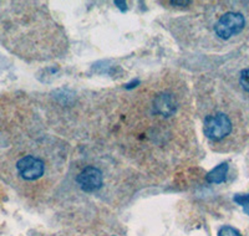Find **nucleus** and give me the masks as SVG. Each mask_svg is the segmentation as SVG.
Segmentation results:
<instances>
[{"instance_id":"nucleus-10","label":"nucleus","mask_w":249,"mask_h":236,"mask_svg":"<svg viewBox=\"0 0 249 236\" xmlns=\"http://www.w3.org/2000/svg\"><path fill=\"white\" fill-rule=\"evenodd\" d=\"M171 4L172 5H188V4H191V1H171Z\"/></svg>"},{"instance_id":"nucleus-4","label":"nucleus","mask_w":249,"mask_h":236,"mask_svg":"<svg viewBox=\"0 0 249 236\" xmlns=\"http://www.w3.org/2000/svg\"><path fill=\"white\" fill-rule=\"evenodd\" d=\"M77 184L84 191H96L102 186V173L100 169L95 167H88L77 175Z\"/></svg>"},{"instance_id":"nucleus-6","label":"nucleus","mask_w":249,"mask_h":236,"mask_svg":"<svg viewBox=\"0 0 249 236\" xmlns=\"http://www.w3.org/2000/svg\"><path fill=\"white\" fill-rule=\"evenodd\" d=\"M227 173H228V164L222 163V164H219L218 167H215L213 170H211L210 173L207 174L206 179L208 183L219 184L226 180Z\"/></svg>"},{"instance_id":"nucleus-11","label":"nucleus","mask_w":249,"mask_h":236,"mask_svg":"<svg viewBox=\"0 0 249 236\" xmlns=\"http://www.w3.org/2000/svg\"><path fill=\"white\" fill-rule=\"evenodd\" d=\"M115 4H116V5H120L119 8L121 9V10H126V3H124V1H115Z\"/></svg>"},{"instance_id":"nucleus-8","label":"nucleus","mask_w":249,"mask_h":236,"mask_svg":"<svg viewBox=\"0 0 249 236\" xmlns=\"http://www.w3.org/2000/svg\"><path fill=\"white\" fill-rule=\"evenodd\" d=\"M218 236H242V235L237 229L232 228V226H223V228L219 230V233H218Z\"/></svg>"},{"instance_id":"nucleus-7","label":"nucleus","mask_w":249,"mask_h":236,"mask_svg":"<svg viewBox=\"0 0 249 236\" xmlns=\"http://www.w3.org/2000/svg\"><path fill=\"white\" fill-rule=\"evenodd\" d=\"M234 202H237V204H239V205L243 208L244 213L248 214V215H249V194H246V195L238 194V195H235Z\"/></svg>"},{"instance_id":"nucleus-2","label":"nucleus","mask_w":249,"mask_h":236,"mask_svg":"<svg viewBox=\"0 0 249 236\" xmlns=\"http://www.w3.org/2000/svg\"><path fill=\"white\" fill-rule=\"evenodd\" d=\"M244 17L239 13H227L214 25L215 34L221 39H230L234 35L239 34L244 28Z\"/></svg>"},{"instance_id":"nucleus-3","label":"nucleus","mask_w":249,"mask_h":236,"mask_svg":"<svg viewBox=\"0 0 249 236\" xmlns=\"http://www.w3.org/2000/svg\"><path fill=\"white\" fill-rule=\"evenodd\" d=\"M19 174L26 180H36L44 174L43 160L33 155L21 158L17 164Z\"/></svg>"},{"instance_id":"nucleus-9","label":"nucleus","mask_w":249,"mask_h":236,"mask_svg":"<svg viewBox=\"0 0 249 236\" xmlns=\"http://www.w3.org/2000/svg\"><path fill=\"white\" fill-rule=\"evenodd\" d=\"M239 82H241V86L243 87V90H246L247 92H249V67L242 71Z\"/></svg>"},{"instance_id":"nucleus-12","label":"nucleus","mask_w":249,"mask_h":236,"mask_svg":"<svg viewBox=\"0 0 249 236\" xmlns=\"http://www.w3.org/2000/svg\"><path fill=\"white\" fill-rule=\"evenodd\" d=\"M140 84V81H139V80H136V81H133V82H131V84H126V88H132V87H135V86H136V84Z\"/></svg>"},{"instance_id":"nucleus-5","label":"nucleus","mask_w":249,"mask_h":236,"mask_svg":"<svg viewBox=\"0 0 249 236\" xmlns=\"http://www.w3.org/2000/svg\"><path fill=\"white\" fill-rule=\"evenodd\" d=\"M176 110H177V101L170 93H160L153 100V111L157 115L170 117L175 115Z\"/></svg>"},{"instance_id":"nucleus-1","label":"nucleus","mask_w":249,"mask_h":236,"mask_svg":"<svg viewBox=\"0 0 249 236\" xmlns=\"http://www.w3.org/2000/svg\"><path fill=\"white\" fill-rule=\"evenodd\" d=\"M203 132L212 141H221L232 132V122L223 113L208 116L204 119Z\"/></svg>"}]
</instances>
